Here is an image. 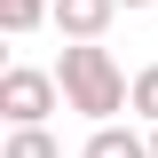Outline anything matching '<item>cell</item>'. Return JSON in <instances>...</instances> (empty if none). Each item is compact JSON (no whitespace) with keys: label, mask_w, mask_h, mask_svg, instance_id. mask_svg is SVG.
<instances>
[{"label":"cell","mask_w":158,"mask_h":158,"mask_svg":"<svg viewBox=\"0 0 158 158\" xmlns=\"http://www.w3.org/2000/svg\"><path fill=\"white\" fill-rule=\"evenodd\" d=\"M56 71H32V63H8L0 71V111H8V127H48V111H56Z\"/></svg>","instance_id":"7a4b0ae2"},{"label":"cell","mask_w":158,"mask_h":158,"mask_svg":"<svg viewBox=\"0 0 158 158\" xmlns=\"http://www.w3.org/2000/svg\"><path fill=\"white\" fill-rule=\"evenodd\" d=\"M150 158H158V127H150Z\"/></svg>","instance_id":"9c48e42d"},{"label":"cell","mask_w":158,"mask_h":158,"mask_svg":"<svg viewBox=\"0 0 158 158\" xmlns=\"http://www.w3.org/2000/svg\"><path fill=\"white\" fill-rule=\"evenodd\" d=\"M111 16H118V0H56V32L63 40H103Z\"/></svg>","instance_id":"3957f363"},{"label":"cell","mask_w":158,"mask_h":158,"mask_svg":"<svg viewBox=\"0 0 158 158\" xmlns=\"http://www.w3.org/2000/svg\"><path fill=\"white\" fill-rule=\"evenodd\" d=\"M40 16H56V0H0V32H8V40H24Z\"/></svg>","instance_id":"8992f818"},{"label":"cell","mask_w":158,"mask_h":158,"mask_svg":"<svg viewBox=\"0 0 158 158\" xmlns=\"http://www.w3.org/2000/svg\"><path fill=\"white\" fill-rule=\"evenodd\" d=\"M118 8H150V0H118Z\"/></svg>","instance_id":"ba28073f"},{"label":"cell","mask_w":158,"mask_h":158,"mask_svg":"<svg viewBox=\"0 0 158 158\" xmlns=\"http://www.w3.org/2000/svg\"><path fill=\"white\" fill-rule=\"evenodd\" d=\"M56 87L71 111H87L95 127H111V111H127V95H135V79L111 63V48H95V40H71L56 63Z\"/></svg>","instance_id":"6da1fadb"},{"label":"cell","mask_w":158,"mask_h":158,"mask_svg":"<svg viewBox=\"0 0 158 158\" xmlns=\"http://www.w3.org/2000/svg\"><path fill=\"white\" fill-rule=\"evenodd\" d=\"M0 158H63V142L48 135V127H8V150Z\"/></svg>","instance_id":"5b68a950"},{"label":"cell","mask_w":158,"mask_h":158,"mask_svg":"<svg viewBox=\"0 0 158 158\" xmlns=\"http://www.w3.org/2000/svg\"><path fill=\"white\" fill-rule=\"evenodd\" d=\"M79 158H150V135H127V127H95V135H87V150Z\"/></svg>","instance_id":"277c9868"},{"label":"cell","mask_w":158,"mask_h":158,"mask_svg":"<svg viewBox=\"0 0 158 158\" xmlns=\"http://www.w3.org/2000/svg\"><path fill=\"white\" fill-rule=\"evenodd\" d=\"M127 111L158 127V63H142V71H135V95H127Z\"/></svg>","instance_id":"52a82bcc"}]
</instances>
